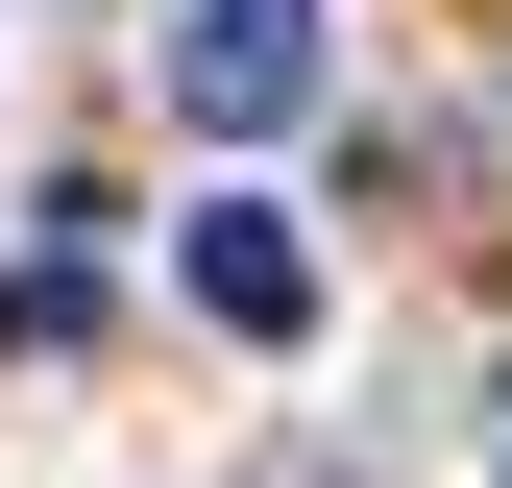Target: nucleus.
Returning a JSON list of instances; mask_svg holds the SVG:
<instances>
[{
  "instance_id": "f257e3e1",
  "label": "nucleus",
  "mask_w": 512,
  "mask_h": 488,
  "mask_svg": "<svg viewBox=\"0 0 512 488\" xmlns=\"http://www.w3.org/2000/svg\"><path fill=\"white\" fill-rule=\"evenodd\" d=\"M171 122H196V147L317 122V0H171Z\"/></svg>"
},
{
  "instance_id": "f03ea898",
  "label": "nucleus",
  "mask_w": 512,
  "mask_h": 488,
  "mask_svg": "<svg viewBox=\"0 0 512 488\" xmlns=\"http://www.w3.org/2000/svg\"><path fill=\"white\" fill-rule=\"evenodd\" d=\"M171 293H196L220 342H317V244L269 196H196V220H171Z\"/></svg>"
}]
</instances>
